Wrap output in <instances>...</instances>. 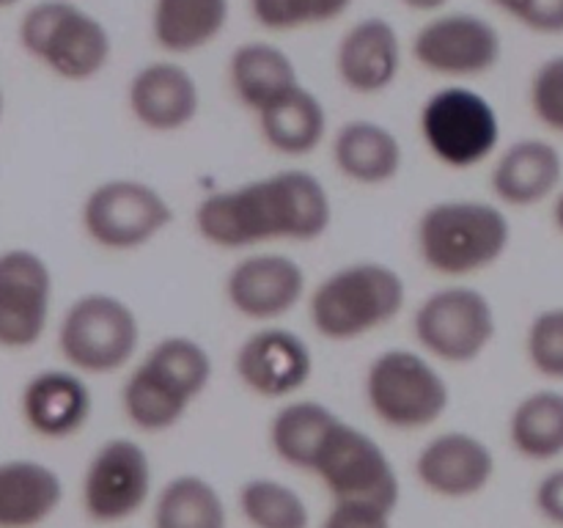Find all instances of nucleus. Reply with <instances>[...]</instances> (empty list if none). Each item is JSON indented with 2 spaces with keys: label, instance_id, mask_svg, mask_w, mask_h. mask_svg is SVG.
<instances>
[{
  "label": "nucleus",
  "instance_id": "f257e3e1",
  "mask_svg": "<svg viewBox=\"0 0 563 528\" xmlns=\"http://www.w3.org/2000/svg\"><path fill=\"white\" fill-rule=\"evenodd\" d=\"M192 223L207 245L247 253L275 242H317L333 223V201L317 174L280 168L203 196Z\"/></svg>",
  "mask_w": 563,
  "mask_h": 528
},
{
  "label": "nucleus",
  "instance_id": "f03ea898",
  "mask_svg": "<svg viewBox=\"0 0 563 528\" xmlns=\"http://www.w3.org/2000/svg\"><path fill=\"white\" fill-rule=\"evenodd\" d=\"M212 355L192 336H163L143 352L121 383V413L146 435L179 427L212 383Z\"/></svg>",
  "mask_w": 563,
  "mask_h": 528
},
{
  "label": "nucleus",
  "instance_id": "7ed1b4c3",
  "mask_svg": "<svg viewBox=\"0 0 563 528\" xmlns=\"http://www.w3.org/2000/svg\"><path fill=\"white\" fill-rule=\"evenodd\" d=\"M416 251L429 273L449 280L487 273L509 253L506 207L482 198H443L418 215Z\"/></svg>",
  "mask_w": 563,
  "mask_h": 528
},
{
  "label": "nucleus",
  "instance_id": "20e7f679",
  "mask_svg": "<svg viewBox=\"0 0 563 528\" xmlns=\"http://www.w3.org/2000/svg\"><path fill=\"white\" fill-rule=\"evenodd\" d=\"M407 306V284L399 270L377 258L335 267L308 292V319L333 344L366 339L394 322Z\"/></svg>",
  "mask_w": 563,
  "mask_h": 528
},
{
  "label": "nucleus",
  "instance_id": "39448f33",
  "mask_svg": "<svg viewBox=\"0 0 563 528\" xmlns=\"http://www.w3.org/2000/svg\"><path fill=\"white\" fill-rule=\"evenodd\" d=\"M363 396L379 424L396 432H418L445 416L451 385L427 352L390 346L368 363Z\"/></svg>",
  "mask_w": 563,
  "mask_h": 528
},
{
  "label": "nucleus",
  "instance_id": "423d86ee",
  "mask_svg": "<svg viewBox=\"0 0 563 528\" xmlns=\"http://www.w3.org/2000/svg\"><path fill=\"white\" fill-rule=\"evenodd\" d=\"M20 44L31 58L66 82H88L113 58L104 22L69 0H42L20 22Z\"/></svg>",
  "mask_w": 563,
  "mask_h": 528
},
{
  "label": "nucleus",
  "instance_id": "0eeeda50",
  "mask_svg": "<svg viewBox=\"0 0 563 528\" xmlns=\"http://www.w3.org/2000/svg\"><path fill=\"white\" fill-rule=\"evenodd\" d=\"M58 350L66 366L86 377L124 372L141 352V319L124 297L86 292L60 317Z\"/></svg>",
  "mask_w": 563,
  "mask_h": 528
},
{
  "label": "nucleus",
  "instance_id": "6e6552de",
  "mask_svg": "<svg viewBox=\"0 0 563 528\" xmlns=\"http://www.w3.org/2000/svg\"><path fill=\"white\" fill-rule=\"evenodd\" d=\"M418 130L427 152L454 170L493 163L500 148L498 110L467 82H445L429 94L418 113Z\"/></svg>",
  "mask_w": 563,
  "mask_h": 528
},
{
  "label": "nucleus",
  "instance_id": "1a4fd4ad",
  "mask_svg": "<svg viewBox=\"0 0 563 528\" xmlns=\"http://www.w3.org/2000/svg\"><path fill=\"white\" fill-rule=\"evenodd\" d=\"M418 350L438 363L471 366L487 355L498 336V314L482 289L449 284L429 292L412 314Z\"/></svg>",
  "mask_w": 563,
  "mask_h": 528
},
{
  "label": "nucleus",
  "instance_id": "9d476101",
  "mask_svg": "<svg viewBox=\"0 0 563 528\" xmlns=\"http://www.w3.org/2000/svg\"><path fill=\"white\" fill-rule=\"evenodd\" d=\"M176 212L165 193L135 176H113L88 190L80 226L88 240L110 253H132L168 231Z\"/></svg>",
  "mask_w": 563,
  "mask_h": 528
},
{
  "label": "nucleus",
  "instance_id": "9b49d317",
  "mask_svg": "<svg viewBox=\"0 0 563 528\" xmlns=\"http://www.w3.org/2000/svg\"><path fill=\"white\" fill-rule=\"evenodd\" d=\"M311 473L322 482L333 504L374 506L390 515L399 506L401 484L388 451L366 429L346 424L344 418L328 432Z\"/></svg>",
  "mask_w": 563,
  "mask_h": 528
},
{
  "label": "nucleus",
  "instance_id": "f8f14e48",
  "mask_svg": "<svg viewBox=\"0 0 563 528\" xmlns=\"http://www.w3.org/2000/svg\"><path fill=\"white\" fill-rule=\"evenodd\" d=\"M410 53L423 72L449 82H467L498 69L504 36L476 11H438L416 31Z\"/></svg>",
  "mask_w": 563,
  "mask_h": 528
},
{
  "label": "nucleus",
  "instance_id": "ddd939ff",
  "mask_svg": "<svg viewBox=\"0 0 563 528\" xmlns=\"http://www.w3.org/2000/svg\"><path fill=\"white\" fill-rule=\"evenodd\" d=\"M152 457L137 440L110 438L93 451L80 484L82 512L99 526H121L152 501Z\"/></svg>",
  "mask_w": 563,
  "mask_h": 528
},
{
  "label": "nucleus",
  "instance_id": "4468645a",
  "mask_svg": "<svg viewBox=\"0 0 563 528\" xmlns=\"http://www.w3.org/2000/svg\"><path fill=\"white\" fill-rule=\"evenodd\" d=\"M308 278L300 262L278 251H247L225 273L223 295L236 317L275 324L308 300Z\"/></svg>",
  "mask_w": 563,
  "mask_h": 528
},
{
  "label": "nucleus",
  "instance_id": "2eb2a0df",
  "mask_svg": "<svg viewBox=\"0 0 563 528\" xmlns=\"http://www.w3.org/2000/svg\"><path fill=\"white\" fill-rule=\"evenodd\" d=\"M234 374L258 399L286 402L311 383L313 352L291 328L258 324L234 350Z\"/></svg>",
  "mask_w": 563,
  "mask_h": 528
},
{
  "label": "nucleus",
  "instance_id": "dca6fc26",
  "mask_svg": "<svg viewBox=\"0 0 563 528\" xmlns=\"http://www.w3.org/2000/svg\"><path fill=\"white\" fill-rule=\"evenodd\" d=\"M53 270L31 248L0 253V346L27 350L38 344L53 311Z\"/></svg>",
  "mask_w": 563,
  "mask_h": 528
},
{
  "label": "nucleus",
  "instance_id": "f3484780",
  "mask_svg": "<svg viewBox=\"0 0 563 528\" xmlns=\"http://www.w3.org/2000/svg\"><path fill=\"white\" fill-rule=\"evenodd\" d=\"M126 110L152 135L187 130L201 113V86L176 58H157L137 66L126 82Z\"/></svg>",
  "mask_w": 563,
  "mask_h": 528
},
{
  "label": "nucleus",
  "instance_id": "a211bd4d",
  "mask_svg": "<svg viewBox=\"0 0 563 528\" xmlns=\"http://www.w3.org/2000/svg\"><path fill=\"white\" fill-rule=\"evenodd\" d=\"M412 471L427 493L445 501H465L489 487L495 454L478 435L449 429L421 446Z\"/></svg>",
  "mask_w": 563,
  "mask_h": 528
},
{
  "label": "nucleus",
  "instance_id": "6ab92c4d",
  "mask_svg": "<svg viewBox=\"0 0 563 528\" xmlns=\"http://www.w3.org/2000/svg\"><path fill=\"white\" fill-rule=\"evenodd\" d=\"M333 64L335 77L346 91L377 97L399 80L405 44L394 22L385 16H363L341 33Z\"/></svg>",
  "mask_w": 563,
  "mask_h": 528
},
{
  "label": "nucleus",
  "instance_id": "aec40b11",
  "mask_svg": "<svg viewBox=\"0 0 563 528\" xmlns=\"http://www.w3.org/2000/svg\"><path fill=\"white\" fill-rule=\"evenodd\" d=\"M563 187V157L548 138H520L498 148L489 168L493 201L506 209H533L553 201Z\"/></svg>",
  "mask_w": 563,
  "mask_h": 528
},
{
  "label": "nucleus",
  "instance_id": "412c9836",
  "mask_svg": "<svg viewBox=\"0 0 563 528\" xmlns=\"http://www.w3.org/2000/svg\"><path fill=\"white\" fill-rule=\"evenodd\" d=\"M93 410V396L86 374L75 369H42L20 394V413L27 427L49 440H64L80 432Z\"/></svg>",
  "mask_w": 563,
  "mask_h": 528
},
{
  "label": "nucleus",
  "instance_id": "4be33fe9",
  "mask_svg": "<svg viewBox=\"0 0 563 528\" xmlns=\"http://www.w3.org/2000/svg\"><path fill=\"white\" fill-rule=\"evenodd\" d=\"M335 170L357 187H385L405 168V146L388 124L374 119L344 121L330 135Z\"/></svg>",
  "mask_w": 563,
  "mask_h": 528
},
{
  "label": "nucleus",
  "instance_id": "5701e85b",
  "mask_svg": "<svg viewBox=\"0 0 563 528\" xmlns=\"http://www.w3.org/2000/svg\"><path fill=\"white\" fill-rule=\"evenodd\" d=\"M256 124L267 148L289 160L308 157L322 148L330 132L328 110L306 82H297L267 108L258 110Z\"/></svg>",
  "mask_w": 563,
  "mask_h": 528
},
{
  "label": "nucleus",
  "instance_id": "b1692460",
  "mask_svg": "<svg viewBox=\"0 0 563 528\" xmlns=\"http://www.w3.org/2000/svg\"><path fill=\"white\" fill-rule=\"evenodd\" d=\"M231 0H152L148 31L170 58L201 53L223 36Z\"/></svg>",
  "mask_w": 563,
  "mask_h": 528
},
{
  "label": "nucleus",
  "instance_id": "393cba45",
  "mask_svg": "<svg viewBox=\"0 0 563 528\" xmlns=\"http://www.w3.org/2000/svg\"><path fill=\"white\" fill-rule=\"evenodd\" d=\"M229 88L242 108L251 110L253 116L269 102L295 88L300 80L295 58L284 47L273 42H253L240 44L229 55Z\"/></svg>",
  "mask_w": 563,
  "mask_h": 528
},
{
  "label": "nucleus",
  "instance_id": "a878e982",
  "mask_svg": "<svg viewBox=\"0 0 563 528\" xmlns=\"http://www.w3.org/2000/svg\"><path fill=\"white\" fill-rule=\"evenodd\" d=\"M64 482L38 460L0 462V528H36L58 512Z\"/></svg>",
  "mask_w": 563,
  "mask_h": 528
},
{
  "label": "nucleus",
  "instance_id": "bb28decb",
  "mask_svg": "<svg viewBox=\"0 0 563 528\" xmlns=\"http://www.w3.org/2000/svg\"><path fill=\"white\" fill-rule=\"evenodd\" d=\"M339 413L317 399H286L269 421V449L284 465L311 473L324 438L339 421Z\"/></svg>",
  "mask_w": 563,
  "mask_h": 528
},
{
  "label": "nucleus",
  "instance_id": "cd10ccee",
  "mask_svg": "<svg viewBox=\"0 0 563 528\" xmlns=\"http://www.w3.org/2000/svg\"><path fill=\"white\" fill-rule=\"evenodd\" d=\"M509 443L522 460L531 462L563 457V391L539 388L522 396L511 407Z\"/></svg>",
  "mask_w": 563,
  "mask_h": 528
},
{
  "label": "nucleus",
  "instance_id": "c85d7f7f",
  "mask_svg": "<svg viewBox=\"0 0 563 528\" xmlns=\"http://www.w3.org/2000/svg\"><path fill=\"white\" fill-rule=\"evenodd\" d=\"M152 506L154 528H229L223 495L198 473H181L165 482Z\"/></svg>",
  "mask_w": 563,
  "mask_h": 528
},
{
  "label": "nucleus",
  "instance_id": "c756f323",
  "mask_svg": "<svg viewBox=\"0 0 563 528\" xmlns=\"http://www.w3.org/2000/svg\"><path fill=\"white\" fill-rule=\"evenodd\" d=\"M242 520L251 528H308L311 512L295 487L273 476L247 479L236 493Z\"/></svg>",
  "mask_w": 563,
  "mask_h": 528
},
{
  "label": "nucleus",
  "instance_id": "7c9ffc66",
  "mask_svg": "<svg viewBox=\"0 0 563 528\" xmlns=\"http://www.w3.org/2000/svg\"><path fill=\"white\" fill-rule=\"evenodd\" d=\"M355 0H247L253 22L269 33H297L341 20Z\"/></svg>",
  "mask_w": 563,
  "mask_h": 528
},
{
  "label": "nucleus",
  "instance_id": "2f4dec72",
  "mask_svg": "<svg viewBox=\"0 0 563 528\" xmlns=\"http://www.w3.org/2000/svg\"><path fill=\"white\" fill-rule=\"evenodd\" d=\"M528 366L548 383H563V306L542 308L526 330Z\"/></svg>",
  "mask_w": 563,
  "mask_h": 528
},
{
  "label": "nucleus",
  "instance_id": "473e14b6",
  "mask_svg": "<svg viewBox=\"0 0 563 528\" xmlns=\"http://www.w3.org/2000/svg\"><path fill=\"white\" fill-rule=\"evenodd\" d=\"M528 105L544 130L563 138V53L550 55L533 69L528 82Z\"/></svg>",
  "mask_w": 563,
  "mask_h": 528
},
{
  "label": "nucleus",
  "instance_id": "72a5a7b5",
  "mask_svg": "<svg viewBox=\"0 0 563 528\" xmlns=\"http://www.w3.org/2000/svg\"><path fill=\"white\" fill-rule=\"evenodd\" d=\"M509 16L539 36H563V0H517Z\"/></svg>",
  "mask_w": 563,
  "mask_h": 528
},
{
  "label": "nucleus",
  "instance_id": "f704fd0d",
  "mask_svg": "<svg viewBox=\"0 0 563 528\" xmlns=\"http://www.w3.org/2000/svg\"><path fill=\"white\" fill-rule=\"evenodd\" d=\"M390 517H394L390 512L374 509V506L333 504L319 528H390Z\"/></svg>",
  "mask_w": 563,
  "mask_h": 528
},
{
  "label": "nucleus",
  "instance_id": "c9c22d12",
  "mask_svg": "<svg viewBox=\"0 0 563 528\" xmlns=\"http://www.w3.org/2000/svg\"><path fill=\"white\" fill-rule=\"evenodd\" d=\"M533 506L544 520L563 528V468H553L539 479L533 490Z\"/></svg>",
  "mask_w": 563,
  "mask_h": 528
},
{
  "label": "nucleus",
  "instance_id": "e433bc0d",
  "mask_svg": "<svg viewBox=\"0 0 563 528\" xmlns=\"http://www.w3.org/2000/svg\"><path fill=\"white\" fill-rule=\"evenodd\" d=\"M399 3L405 6V9L418 11V14L432 16V14H438V11H445V9H449L451 0H399Z\"/></svg>",
  "mask_w": 563,
  "mask_h": 528
},
{
  "label": "nucleus",
  "instance_id": "4c0bfd02",
  "mask_svg": "<svg viewBox=\"0 0 563 528\" xmlns=\"http://www.w3.org/2000/svg\"><path fill=\"white\" fill-rule=\"evenodd\" d=\"M553 223H555V229L563 234V187H561L559 196L553 198Z\"/></svg>",
  "mask_w": 563,
  "mask_h": 528
},
{
  "label": "nucleus",
  "instance_id": "58836bf2",
  "mask_svg": "<svg viewBox=\"0 0 563 528\" xmlns=\"http://www.w3.org/2000/svg\"><path fill=\"white\" fill-rule=\"evenodd\" d=\"M487 3H489V6H495V9L504 11V14L509 16V14H511V9H515V6H517V0H487Z\"/></svg>",
  "mask_w": 563,
  "mask_h": 528
},
{
  "label": "nucleus",
  "instance_id": "ea45409f",
  "mask_svg": "<svg viewBox=\"0 0 563 528\" xmlns=\"http://www.w3.org/2000/svg\"><path fill=\"white\" fill-rule=\"evenodd\" d=\"M3 116H5V94L0 88V124H3Z\"/></svg>",
  "mask_w": 563,
  "mask_h": 528
},
{
  "label": "nucleus",
  "instance_id": "a19ab883",
  "mask_svg": "<svg viewBox=\"0 0 563 528\" xmlns=\"http://www.w3.org/2000/svg\"><path fill=\"white\" fill-rule=\"evenodd\" d=\"M20 0H0V9H11V6H16Z\"/></svg>",
  "mask_w": 563,
  "mask_h": 528
}]
</instances>
